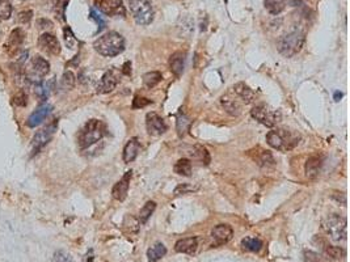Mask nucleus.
<instances>
[{
    "mask_svg": "<svg viewBox=\"0 0 350 262\" xmlns=\"http://www.w3.org/2000/svg\"><path fill=\"white\" fill-rule=\"evenodd\" d=\"M50 64L46 59L42 57L35 55L34 58L30 61L29 66L25 70V79H28L33 84H41L42 79L49 73Z\"/></svg>",
    "mask_w": 350,
    "mask_h": 262,
    "instance_id": "8",
    "label": "nucleus"
},
{
    "mask_svg": "<svg viewBox=\"0 0 350 262\" xmlns=\"http://www.w3.org/2000/svg\"><path fill=\"white\" fill-rule=\"evenodd\" d=\"M323 227L333 241L346 240V219L342 216L337 214L327 216L323 221Z\"/></svg>",
    "mask_w": 350,
    "mask_h": 262,
    "instance_id": "5",
    "label": "nucleus"
},
{
    "mask_svg": "<svg viewBox=\"0 0 350 262\" xmlns=\"http://www.w3.org/2000/svg\"><path fill=\"white\" fill-rule=\"evenodd\" d=\"M63 37H64V44H66V46L68 47V49L73 50L76 47V44H78V41H76L75 35H73L72 30H71L70 26H66L63 29Z\"/></svg>",
    "mask_w": 350,
    "mask_h": 262,
    "instance_id": "33",
    "label": "nucleus"
},
{
    "mask_svg": "<svg viewBox=\"0 0 350 262\" xmlns=\"http://www.w3.org/2000/svg\"><path fill=\"white\" fill-rule=\"evenodd\" d=\"M106 127L99 120H89L78 134V144L82 149H87L105 137Z\"/></svg>",
    "mask_w": 350,
    "mask_h": 262,
    "instance_id": "3",
    "label": "nucleus"
},
{
    "mask_svg": "<svg viewBox=\"0 0 350 262\" xmlns=\"http://www.w3.org/2000/svg\"><path fill=\"white\" fill-rule=\"evenodd\" d=\"M185 67V54L181 51H176L170 58V70L175 76H181Z\"/></svg>",
    "mask_w": 350,
    "mask_h": 262,
    "instance_id": "20",
    "label": "nucleus"
},
{
    "mask_svg": "<svg viewBox=\"0 0 350 262\" xmlns=\"http://www.w3.org/2000/svg\"><path fill=\"white\" fill-rule=\"evenodd\" d=\"M167 254V248L161 242H156L154 247H151L147 251V257H149V262H158L159 259L163 258Z\"/></svg>",
    "mask_w": 350,
    "mask_h": 262,
    "instance_id": "24",
    "label": "nucleus"
},
{
    "mask_svg": "<svg viewBox=\"0 0 350 262\" xmlns=\"http://www.w3.org/2000/svg\"><path fill=\"white\" fill-rule=\"evenodd\" d=\"M242 247L248 252H259L263 248V241L257 237H245L242 240Z\"/></svg>",
    "mask_w": 350,
    "mask_h": 262,
    "instance_id": "29",
    "label": "nucleus"
},
{
    "mask_svg": "<svg viewBox=\"0 0 350 262\" xmlns=\"http://www.w3.org/2000/svg\"><path fill=\"white\" fill-rule=\"evenodd\" d=\"M24 40H25V32L21 28L13 29L11 32V34H9L7 42L4 44L6 51L8 52L9 55H15L16 52L19 51V49H20L21 45H23Z\"/></svg>",
    "mask_w": 350,
    "mask_h": 262,
    "instance_id": "13",
    "label": "nucleus"
},
{
    "mask_svg": "<svg viewBox=\"0 0 350 262\" xmlns=\"http://www.w3.org/2000/svg\"><path fill=\"white\" fill-rule=\"evenodd\" d=\"M128 66H132L130 62H126L125 66H123V68H125V70H123V73H125V75H130V72H132V71H128Z\"/></svg>",
    "mask_w": 350,
    "mask_h": 262,
    "instance_id": "43",
    "label": "nucleus"
},
{
    "mask_svg": "<svg viewBox=\"0 0 350 262\" xmlns=\"http://www.w3.org/2000/svg\"><path fill=\"white\" fill-rule=\"evenodd\" d=\"M155 209H156V203H155L154 201H149L143 207H142V209H140L139 216H138L140 224H146L147 220L150 219V216L154 214Z\"/></svg>",
    "mask_w": 350,
    "mask_h": 262,
    "instance_id": "27",
    "label": "nucleus"
},
{
    "mask_svg": "<svg viewBox=\"0 0 350 262\" xmlns=\"http://www.w3.org/2000/svg\"><path fill=\"white\" fill-rule=\"evenodd\" d=\"M190 120L184 113H180L177 117V134L178 137H184L187 131L189 130Z\"/></svg>",
    "mask_w": 350,
    "mask_h": 262,
    "instance_id": "31",
    "label": "nucleus"
},
{
    "mask_svg": "<svg viewBox=\"0 0 350 262\" xmlns=\"http://www.w3.org/2000/svg\"><path fill=\"white\" fill-rule=\"evenodd\" d=\"M146 127L147 133L152 137H159V135H163L167 130H168V126L164 122V120L161 118L159 114L154 113H147L146 116Z\"/></svg>",
    "mask_w": 350,
    "mask_h": 262,
    "instance_id": "11",
    "label": "nucleus"
},
{
    "mask_svg": "<svg viewBox=\"0 0 350 262\" xmlns=\"http://www.w3.org/2000/svg\"><path fill=\"white\" fill-rule=\"evenodd\" d=\"M291 2V4H294V6H297V4H299L302 2V0H290Z\"/></svg>",
    "mask_w": 350,
    "mask_h": 262,
    "instance_id": "45",
    "label": "nucleus"
},
{
    "mask_svg": "<svg viewBox=\"0 0 350 262\" xmlns=\"http://www.w3.org/2000/svg\"><path fill=\"white\" fill-rule=\"evenodd\" d=\"M90 18H94V20L97 23V25L100 26L99 32H101V30L104 29V28H105V21H104L101 17H100V15H99V13H97L96 11H95V9H90Z\"/></svg>",
    "mask_w": 350,
    "mask_h": 262,
    "instance_id": "42",
    "label": "nucleus"
},
{
    "mask_svg": "<svg viewBox=\"0 0 350 262\" xmlns=\"http://www.w3.org/2000/svg\"><path fill=\"white\" fill-rule=\"evenodd\" d=\"M251 116L257 122H260L261 125L266 126V127H274L282 118L280 110L265 104L256 105L251 110Z\"/></svg>",
    "mask_w": 350,
    "mask_h": 262,
    "instance_id": "6",
    "label": "nucleus"
},
{
    "mask_svg": "<svg viewBox=\"0 0 350 262\" xmlns=\"http://www.w3.org/2000/svg\"><path fill=\"white\" fill-rule=\"evenodd\" d=\"M132 171H128L123 175V177L121 178L118 182L116 183L112 189V195L113 198L117 199V201H125L126 197H127L128 193V188H130V180H132Z\"/></svg>",
    "mask_w": 350,
    "mask_h": 262,
    "instance_id": "14",
    "label": "nucleus"
},
{
    "mask_svg": "<svg viewBox=\"0 0 350 262\" xmlns=\"http://www.w3.org/2000/svg\"><path fill=\"white\" fill-rule=\"evenodd\" d=\"M51 262H73V258L66 251H57L51 258Z\"/></svg>",
    "mask_w": 350,
    "mask_h": 262,
    "instance_id": "37",
    "label": "nucleus"
},
{
    "mask_svg": "<svg viewBox=\"0 0 350 262\" xmlns=\"http://www.w3.org/2000/svg\"><path fill=\"white\" fill-rule=\"evenodd\" d=\"M12 15V6L9 0H0V20H8Z\"/></svg>",
    "mask_w": 350,
    "mask_h": 262,
    "instance_id": "34",
    "label": "nucleus"
},
{
    "mask_svg": "<svg viewBox=\"0 0 350 262\" xmlns=\"http://www.w3.org/2000/svg\"><path fill=\"white\" fill-rule=\"evenodd\" d=\"M342 97V93H340V92H336L335 93V101H340V99Z\"/></svg>",
    "mask_w": 350,
    "mask_h": 262,
    "instance_id": "44",
    "label": "nucleus"
},
{
    "mask_svg": "<svg viewBox=\"0 0 350 262\" xmlns=\"http://www.w3.org/2000/svg\"><path fill=\"white\" fill-rule=\"evenodd\" d=\"M38 46L50 55H58L61 52V44H59L58 38L51 33H44V34L40 35Z\"/></svg>",
    "mask_w": 350,
    "mask_h": 262,
    "instance_id": "12",
    "label": "nucleus"
},
{
    "mask_svg": "<svg viewBox=\"0 0 350 262\" xmlns=\"http://www.w3.org/2000/svg\"><path fill=\"white\" fill-rule=\"evenodd\" d=\"M194 149H196V152H194V156H196L198 160H201L202 163L209 164V161H210V157H209V152L206 151V148H204V147H201V146H197Z\"/></svg>",
    "mask_w": 350,
    "mask_h": 262,
    "instance_id": "38",
    "label": "nucleus"
},
{
    "mask_svg": "<svg viewBox=\"0 0 350 262\" xmlns=\"http://www.w3.org/2000/svg\"><path fill=\"white\" fill-rule=\"evenodd\" d=\"M323 165V159L321 156H311L306 163V176L308 178H315L320 172V168Z\"/></svg>",
    "mask_w": 350,
    "mask_h": 262,
    "instance_id": "22",
    "label": "nucleus"
},
{
    "mask_svg": "<svg viewBox=\"0 0 350 262\" xmlns=\"http://www.w3.org/2000/svg\"><path fill=\"white\" fill-rule=\"evenodd\" d=\"M197 247H198V240L196 237H187V239H181L176 242L175 251L177 253L193 254L197 251Z\"/></svg>",
    "mask_w": 350,
    "mask_h": 262,
    "instance_id": "19",
    "label": "nucleus"
},
{
    "mask_svg": "<svg viewBox=\"0 0 350 262\" xmlns=\"http://www.w3.org/2000/svg\"><path fill=\"white\" fill-rule=\"evenodd\" d=\"M233 93L242 99L244 104H251L254 100V92L244 83H237L236 85H233Z\"/></svg>",
    "mask_w": 350,
    "mask_h": 262,
    "instance_id": "21",
    "label": "nucleus"
},
{
    "mask_svg": "<svg viewBox=\"0 0 350 262\" xmlns=\"http://www.w3.org/2000/svg\"><path fill=\"white\" fill-rule=\"evenodd\" d=\"M117 83H118V79H117L116 73L113 71H106L97 84V93H109L117 87Z\"/></svg>",
    "mask_w": 350,
    "mask_h": 262,
    "instance_id": "17",
    "label": "nucleus"
},
{
    "mask_svg": "<svg viewBox=\"0 0 350 262\" xmlns=\"http://www.w3.org/2000/svg\"><path fill=\"white\" fill-rule=\"evenodd\" d=\"M233 236V230L231 228V226L228 224H219L211 231V237L214 240V244L216 247L219 245H225L232 239Z\"/></svg>",
    "mask_w": 350,
    "mask_h": 262,
    "instance_id": "15",
    "label": "nucleus"
},
{
    "mask_svg": "<svg viewBox=\"0 0 350 262\" xmlns=\"http://www.w3.org/2000/svg\"><path fill=\"white\" fill-rule=\"evenodd\" d=\"M53 110V106L51 105H42L38 109H35L27 120V126L28 127L33 128L37 127L38 125H41L45 120L47 118V116L50 114V111Z\"/></svg>",
    "mask_w": 350,
    "mask_h": 262,
    "instance_id": "16",
    "label": "nucleus"
},
{
    "mask_svg": "<svg viewBox=\"0 0 350 262\" xmlns=\"http://www.w3.org/2000/svg\"><path fill=\"white\" fill-rule=\"evenodd\" d=\"M304 40H306V35H304L302 30H291V32L280 37L277 42L278 51L283 57H287V58L294 57L295 54H298L302 50L304 45Z\"/></svg>",
    "mask_w": 350,
    "mask_h": 262,
    "instance_id": "4",
    "label": "nucleus"
},
{
    "mask_svg": "<svg viewBox=\"0 0 350 262\" xmlns=\"http://www.w3.org/2000/svg\"><path fill=\"white\" fill-rule=\"evenodd\" d=\"M140 148L142 147H140L139 139L138 138H132V139L126 143L125 148H123V161L126 164L133 163L138 157V155H139Z\"/></svg>",
    "mask_w": 350,
    "mask_h": 262,
    "instance_id": "18",
    "label": "nucleus"
},
{
    "mask_svg": "<svg viewBox=\"0 0 350 262\" xmlns=\"http://www.w3.org/2000/svg\"><path fill=\"white\" fill-rule=\"evenodd\" d=\"M73 85H75V75L71 71H66L63 76H62L61 87L66 90H70L72 89Z\"/></svg>",
    "mask_w": 350,
    "mask_h": 262,
    "instance_id": "32",
    "label": "nucleus"
},
{
    "mask_svg": "<svg viewBox=\"0 0 350 262\" xmlns=\"http://www.w3.org/2000/svg\"><path fill=\"white\" fill-rule=\"evenodd\" d=\"M325 254L329 256L333 259H340L345 257V251L340 247H333V245H328L325 247Z\"/></svg>",
    "mask_w": 350,
    "mask_h": 262,
    "instance_id": "35",
    "label": "nucleus"
},
{
    "mask_svg": "<svg viewBox=\"0 0 350 262\" xmlns=\"http://www.w3.org/2000/svg\"><path fill=\"white\" fill-rule=\"evenodd\" d=\"M175 172L180 176L190 177L192 176V163L189 159H180L175 165Z\"/></svg>",
    "mask_w": 350,
    "mask_h": 262,
    "instance_id": "26",
    "label": "nucleus"
},
{
    "mask_svg": "<svg viewBox=\"0 0 350 262\" xmlns=\"http://www.w3.org/2000/svg\"><path fill=\"white\" fill-rule=\"evenodd\" d=\"M152 104L151 100L146 99V97H142V96H135L134 100H133V108L134 109H142V108H146L147 105Z\"/></svg>",
    "mask_w": 350,
    "mask_h": 262,
    "instance_id": "39",
    "label": "nucleus"
},
{
    "mask_svg": "<svg viewBox=\"0 0 350 262\" xmlns=\"http://www.w3.org/2000/svg\"><path fill=\"white\" fill-rule=\"evenodd\" d=\"M95 7L108 16H123L125 7L122 0H95Z\"/></svg>",
    "mask_w": 350,
    "mask_h": 262,
    "instance_id": "10",
    "label": "nucleus"
},
{
    "mask_svg": "<svg viewBox=\"0 0 350 262\" xmlns=\"http://www.w3.org/2000/svg\"><path fill=\"white\" fill-rule=\"evenodd\" d=\"M199 189L198 185H192V183H181L175 189L176 195H182V194H189V193L197 192Z\"/></svg>",
    "mask_w": 350,
    "mask_h": 262,
    "instance_id": "36",
    "label": "nucleus"
},
{
    "mask_svg": "<svg viewBox=\"0 0 350 262\" xmlns=\"http://www.w3.org/2000/svg\"><path fill=\"white\" fill-rule=\"evenodd\" d=\"M301 135L287 128H273L266 134V143L271 148L281 152L294 149L299 144Z\"/></svg>",
    "mask_w": 350,
    "mask_h": 262,
    "instance_id": "1",
    "label": "nucleus"
},
{
    "mask_svg": "<svg viewBox=\"0 0 350 262\" xmlns=\"http://www.w3.org/2000/svg\"><path fill=\"white\" fill-rule=\"evenodd\" d=\"M57 127H58V122L54 121V122L49 123V125L45 126V127L41 128L40 131H37L34 138H33V140H32L33 151L38 152L41 148H44L47 143L51 140V138L54 137V134H56V131H57Z\"/></svg>",
    "mask_w": 350,
    "mask_h": 262,
    "instance_id": "9",
    "label": "nucleus"
},
{
    "mask_svg": "<svg viewBox=\"0 0 350 262\" xmlns=\"http://www.w3.org/2000/svg\"><path fill=\"white\" fill-rule=\"evenodd\" d=\"M32 16H33V11H23L19 13V23L21 24H29V21L32 20Z\"/></svg>",
    "mask_w": 350,
    "mask_h": 262,
    "instance_id": "41",
    "label": "nucleus"
},
{
    "mask_svg": "<svg viewBox=\"0 0 350 262\" xmlns=\"http://www.w3.org/2000/svg\"><path fill=\"white\" fill-rule=\"evenodd\" d=\"M223 108L232 116H239L242 113V105L239 104V100H235L230 95H226L222 97Z\"/></svg>",
    "mask_w": 350,
    "mask_h": 262,
    "instance_id": "23",
    "label": "nucleus"
},
{
    "mask_svg": "<svg viewBox=\"0 0 350 262\" xmlns=\"http://www.w3.org/2000/svg\"><path fill=\"white\" fill-rule=\"evenodd\" d=\"M161 73L159 71H151V72H147L143 75V84L147 88H154L161 82Z\"/></svg>",
    "mask_w": 350,
    "mask_h": 262,
    "instance_id": "28",
    "label": "nucleus"
},
{
    "mask_svg": "<svg viewBox=\"0 0 350 262\" xmlns=\"http://www.w3.org/2000/svg\"><path fill=\"white\" fill-rule=\"evenodd\" d=\"M253 159L257 164H260V165H263V166L274 165V163H275L270 152L264 151V149H260V152L256 154V156H254Z\"/></svg>",
    "mask_w": 350,
    "mask_h": 262,
    "instance_id": "30",
    "label": "nucleus"
},
{
    "mask_svg": "<svg viewBox=\"0 0 350 262\" xmlns=\"http://www.w3.org/2000/svg\"><path fill=\"white\" fill-rule=\"evenodd\" d=\"M286 2L287 0H264V6L271 15H280L286 8Z\"/></svg>",
    "mask_w": 350,
    "mask_h": 262,
    "instance_id": "25",
    "label": "nucleus"
},
{
    "mask_svg": "<svg viewBox=\"0 0 350 262\" xmlns=\"http://www.w3.org/2000/svg\"><path fill=\"white\" fill-rule=\"evenodd\" d=\"M12 102H13L15 105H17V106H25L28 102V96L25 95L24 90H20L17 95H15V97H13Z\"/></svg>",
    "mask_w": 350,
    "mask_h": 262,
    "instance_id": "40",
    "label": "nucleus"
},
{
    "mask_svg": "<svg viewBox=\"0 0 350 262\" xmlns=\"http://www.w3.org/2000/svg\"><path fill=\"white\" fill-rule=\"evenodd\" d=\"M94 47L100 55L113 58V57L120 55L125 50V38L120 33L109 32L97 38Z\"/></svg>",
    "mask_w": 350,
    "mask_h": 262,
    "instance_id": "2",
    "label": "nucleus"
},
{
    "mask_svg": "<svg viewBox=\"0 0 350 262\" xmlns=\"http://www.w3.org/2000/svg\"><path fill=\"white\" fill-rule=\"evenodd\" d=\"M128 7L135 23L149 25L154 20V9L149 0H128Z\"/></svg>",
    "mask_w": 350,
    "mask_h": 262,
    "instance_id": "7",
    "label": "nucleus"
}]
</instances>
